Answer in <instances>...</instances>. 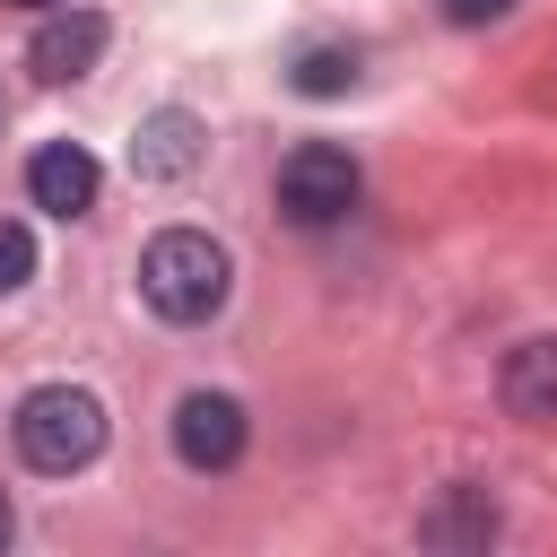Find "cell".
Segmentation results:
<instances>
[{
  "mask_svg": "<svg viewBox=\"0 0 557 557\" xmlns=\"http://www.w3.org/2000/svg\"><path fill=\"white\" fill-rule=\"evenodd\" d=\"M26 278H35V235L17 218H0V296H17Z\"/></svg>",
  "mask_w": 557,
  "mask_h": 557,
  "instance_id": "11",
  "label": "cell"
},
{
  "mask_svg": "<svg viewBox=\"0 0 557 557\" xmlns=\"http://www.w3.org/2000/svg\"><path fill=\"white\" fill-rule=\"evenodd\" d=\"M444 9V26H496V17H513L522 0H435Z\"/></svg>",
  "mask_w": 557,
  "mask_h": 557,
  "instance_id": "12",
  "label": "cell"
},
{
  "mask_svg": "<svg viewBox=\"0 0 557 557\" xmlns=\"http://www.w3.org/2000/svg\"><path fill=\"white\" fill-rule=\"evenodd\" d=\"M9 531H17V513H9V496H0V548H9Z\"/></svg>",
  "mask_w": 557,
  "mask_h": 557,
  "instance_id": "13",
  "label": "cell"
},
{
  "mask_svg": "<svg viewBox=\"0 0 557 557\" xmlns=\"http://www.w3.org/2000/svg\"><path fill=\"white\" fill-rule=\"evenodd\" d=\"M244 435L252 426H244V400L235 392H183L174 400V461L183 470H200V479L209 470H235L244 461Z\"/></svg>",
  "mask_w": 557,
  "mask_h": 557,
  "instance_id": "4",
  "label": "cell"
},
{
  "mask_svg": "<svg viewBox=\"0 0 557 557\" xmlns=\"http://www.w3.org/2000/svg\"><path fill=\"white\" fill-rule=\"evenodd\" d=\"M139 296H148L157 322H183L191 331V322H209L235 296V261H226V244L209 226H165L139 252Z\"/></svg>",
  "mask_w": 557,
  "mask_h": 557,
  "instance_id": "1",
  "label": "cell"
},
{
  "mask_svg": "<svg viewBox=\"0 0 557 557\" xmlns=\"http://www.w3.org/2000/svg\"><path fill=\"white\" fill-rule=\"evenodd\" d=\"M496 400H505L513 418L548 426V418H557V339H522V348H505V366H496Z\"/></svg>",
  "mask_w": 557,
  "mask_h": 557,
  "instance_id": "8",
  "label": "cell"
},
{
  "mask_svg": "<svg viewBox=\"0 0 557 557\" xmlns=\"http://www.w3.org/2000/svg\"><path fill=\"white\" fill-rule=\"evenodd\" d=\"M9 9H70V0H9Z\"/></svg>",
  "mask_w": 557,
  "mask_h": 557,
  "instance_id": "14",
  "label": "cell"
},
{
  "mask_svg": "<svg viewBox=\"0 0 557 557\" xmlns=\"http://www.w3.org/2000/svg\"><path fill=\"white\" fill-rule=\"evenodd\" d=\"M296 96H348L357 87V44H305L296 70H287Z\"/></svg>",
  "mask_w": 557,
  "mask_h": 557,
  "instance_id": "10",
  "label": "cell"
},
{
  "mask_svg": "<svg viewBox=\"0 0 557 557\" xmlns=\"http://www.w3.org/2000/svg\"><path fill=\"white\" fill-rule=\"evenodd\" d=\"M9 435H17V461L26 470L70 479V470H87L104 453V400L78 392V383H35L17 400V418H9Z\"/></svg>",
  "mask_w": 557,
  "mask_h": 557,
  "instance_id": "2",
  "label": "cell"
},
{
  "mask_svg": "<svg viewBox=\"0 0 557 557\" xmlns=\"http://www.w3.org/2000/svg\"><path fill=\"white\" fill-rule=\"evenodd\" d=\"M496 531H505V513H496V496H487V487H470V479H461V487L418 522V540H426V548H487Z\"/></svg>",
  "mask_w": 557,
  "mask_h": 557,
  "instance_id": "9",
  "label": "cell"
},
{
  "mask_svg": "<svg viewBox=\"0 0 557 557\" xmlns=\"http://www.w3.org/2000/svg\"><path fill=\"white\" fill-rule=\"evenodd\" d=\"M96 157L78 148V139H44L35 157H26V200L44 209V218H87L96 209Z\"/></svg>",
  "mask_w": 557,
  "mask_h": 557,
  "instance_id": "6",
  "label": "cell"
},
{
  "mask_svg": "<svg viewBox=\"0 0 557 557\" xmlns=\"http://www.w3.org/2000/svg\"><path fill=\"white\" fill-rule=\"evenodd\" d=\"M357 191H366V174H357V157L331 148V139H305V148H287V165H278V218H287V226H339V218L357 209Z\"/></svg>",
  "mask_w": 557,
  "mask_h": 557,
  "instance_id": "3",
  "label": "cell"
},
{
  "mask_svg": "<svg viewBox=\"0 0 557 557\" xmlns=\"http://www.w3.org/2000/svg\"><path fill=\"white\" fill-rule=\"evenodd\" d=\"M200 157H209V131H200V113H183V104H157V113L131 131V165H139L148 183H183Z\"/></svg>",
  "mask_w": 557,
  "mask_h": 557,
  "instance_id": "7",
  "label": "cell"
},
{
  "mask_svg": "<svg viewBox=\"0 0 557 557\" xmlns=\"http://www.w3.org/2000/svg\"><path fill=\"white\" fill-rule=\"evenodd\" d=\"M104 44H113V26L96 9H44V26L26 35V70L44 87H70V78H87L104 61Z\"/></svg>",
  "mask_w": 557,
  "mask_h": 557,
  "instance_id": "5",
  "label": "cell"
}]
</instances>
